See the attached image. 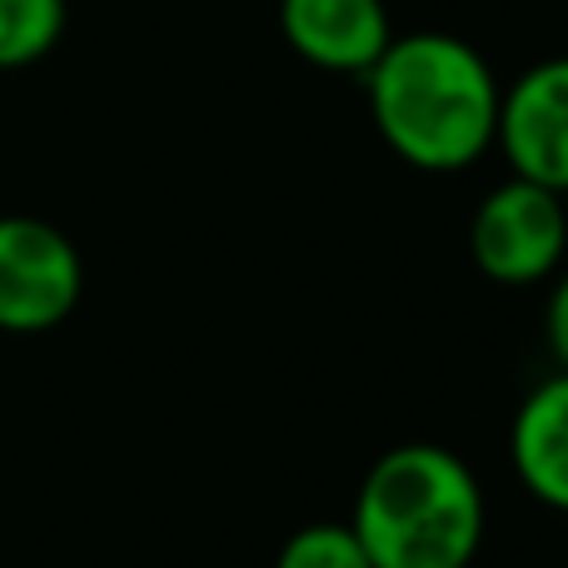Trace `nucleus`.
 Here are the masks:
<instances>
[{
  "label": "nucleus",
  "mask_w": 568,
  "mask_h": 568,
  "mask_svg": "<svg viewBox=\"0 0 568 568\" xmlns=\"http://www.w3.org/2000/svg\"><path fill=\"white\" fill-rule=\"evenodd\" d=\"M469 255L484 280L494 284H539L564 270L568 215L564 195L509 175L479 200L469 220Z\"/></svg>",
  "instance_id": "7ed1b4c3"
},
{
  "label": "nucleus",
  "mask_w": 568,
  "mask_h": 568,
  "mask_svg": "<svg viewBox=\"0 0 568 568\" xmlns=\"http://www.w3.org/2000/svg\"><path fill=\"white\" fill-rule=\"evenodd\" d=\"M379 140L414 170L449 175L494 150L499 80L469 40L449 30L394 36L364 70Z\"/></svg>",
  "instance_id": "f257e3e1"
},
{
  "label": "nucleus",
  "mask_w": 568,
  "mask_h": 568,
  "mask_svg": "<svg viewBox=\"0 0 568 568\" xmlns=\"http://www.w3.org/2000/svg\"><path fill=\"white\" fill-rule=\"evenodd\" d=\"M494 145L519 180L568 195V55L539 60L499 90Z\"/></svg>",
  "instance_id": "39448f33"
},
{
  "label": "nucleus",
  "mask_w": 568,
  "mask_h": 568,
  "mask_svg": "<svg viewBox=\"0 0 568 568\" xmlns=\"http://www.w3.org/2000/svg\"><path fill=\"white\" fill-rule=\"evenodd\" d=\"M275 568H374L369 554H364L359 534L349 529V519L334 524H304V529H294L290 539L280 544L275 554Z\"/></svg>",
  "instance_id": "1a4fd4ad"
},
{
  "label": "nucleus",
  "mask_w": 568,
  "mask_h": 568,
  "mask_svg": "<svg viewBox=\"0 0 568 568\" xmlns=\"http://www.w3.org/2000/svg\"><path fill=\"white\" fill-rule=\"evenodd\" d=\"M509 459L539 504L568 514V369L534 384L509 429Z\"/></svg>",
  "instance_id": "0eeeda50"
},
{
  "label": "nucleus",
  "mask_w": 568,
  "mask_h": 568,
  "mask_svg": "<svg viewBox=\"0 0 568 568\" xmlns=\"http://www.w3.org/2000/svg\"><path fill=\"white\" fill-rule=\"evenodd\" d=\"M80 290H85L80 250L50 220L0 215V329H55L80 304Z\"/></svg>",
  "instance_id": "20e7f679"
},
{
  "label": "nucleus",
  "mask_w": 568,
  "mask_h": 568,
  "mask_svg": "<svg viewBox=\"0 0 568 568\" xmlns=\"http://www.w3.org/2000/svg\"><path fill=\"white\" fill-rule=\"evenodd\" d=\"M280 36L304 65L364 80L394 26L384 0H280Z\"/></svg>",
  "instance_id": "423d86ee"
},
{
  "label": "nucleus",
  "mask_w": 568,
  "mask_h": 568,
  "mask_svg": "<svg viewBox=\"0 0 568 568\" xmlns=\"http://www.w3.org/2000/svg\"><path fill=\"white\" fill-rule=\"evenodd\" d=\"M544 334H549V349L559 359V369H568V270L549 290V304H544Z\"/></svg>",
  "instance_id": "9d476101"
},
{
  "label": "nucleus",
  "mask_w": 568,
  "mask_h": 568,
  "mask_svg": "<svg viewBox=\"0 0 568 568\" xmlns=\"http://www.w3.org/2000/svg\"><path fill=\"white\" fill-rule=\"evenodd\" d=\"M65 36V0H0V70L45 60Z\"/></svg>",
  "instance_id": "6e6552de"
},
{
  "label": "nucleus",
  "mask_w": 568,
  "mask_h": 568,
  "mask_svg": "<svg viewBox=\"0 0 568 568\" xmlns=\"http://www.w3.org/2000/svg\"><path fill=\"white\" fill-rule=\"evenodd\" d=\"M484 519V489L459 454L444 444H399L369 464L349 529L374 568H469Z\"/></svg>",
  "instance_id": "f03ea898"
}]
</instances>
